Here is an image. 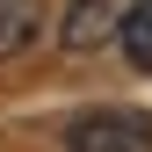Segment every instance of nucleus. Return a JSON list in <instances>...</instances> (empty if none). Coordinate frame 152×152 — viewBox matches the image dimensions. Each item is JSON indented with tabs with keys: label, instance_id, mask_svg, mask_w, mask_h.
Returning a JSON list of instances; mask_svg holds the SVG:
<instances>
[{
	"label": "nucleus",
	"instance_id": "f257e3e1",
	"mask_svg": "<svg viewBox=\"0 0 152 152\" xmlns=\"http://www.w3.org/2000/svg\"><path fill=\"white\" fill-rule=\"evenodd\" d=\"M65 152H152V116L138 109H94L65 130Z\"/></svg>",
	"mask_w": 152,
	"mask_h": 152
},
{
	"label": "nucleus",
	"instance_id": "f03ea898",
	"mask_svg": "<svg viewBox=\"0 0 152 152\" xmlns=\"http://www.w3.org/2000/svg\"><path fill=\"white\" fill-rule=\"evenodd\" d=\"M58 36H65V51H102L109 36H116V7H109V0H72Z\"/></svg>",
	"mask_w": 152,
	"mask_h": 152
},
{
	"label": "nucleus",
	"instance_id": "7ed1b4c3",
	"mask_svg": "<svg viewBox=\"0 0 152 152\" xmlns=\"http://www.w3.org/2000/svg\"><path fill=\"white\" fill-rule=\"evenodd\" d=\"M36 29H44V0H0V58L29 51Z\"/></svg>",
	"mask_w": 152,
	"mask_h": 152
},
{
	"label": "nucleus",
	"instance_id": "20e7f679",
	"mask_svg": "<svg viewBox=\"0 0 152 152\" xmlns=\"http://www.w3.org/2000/svg\"><path fill=\"white\" fill-rule=\"evenodd\" d=\"M116 44H123V58L138 72H152V0H138V7L116 15Z\"/></svg>",
	"mask_w": 152,
	"mask_h": 152
}]
</instances>
